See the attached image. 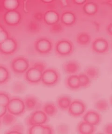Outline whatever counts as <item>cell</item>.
I'll list each match as a JSON object with an SVG mask.
<instances>
[{"label": "cell", "mask_w": 112, "mask_h": 134, "mask_svg": "<svg viewBox=\"0 0 112 134\" xmlns=\"http://www.w3.org/2000/svg\"><path fill=\"white\" fill-rule=\"evenodd\" d=\"M45 63L36 62L30 67H29L25 73V78L30 83H38L40 82L42 77V73L46 68Z\"/></svg>", "instance_id": "6da1fadb"}, {"label": "cell", "mask_w": 112, "mask_h": 134, "mask_svg": "<svg viewBox=\"0 0 112 134\" xmlns=\"http://www.w3.org/2000/svg\"><path fill=\"white\" fill-rule=\"evenodd\" d=\"M60 73L54 68H46L42 73L41 82L45 86L51 87L56 85L60 80Z\"/></svg>", "instance_id": "7a4b0ae2"}, {"label": "cell", "mask_w": 112, "mask_h": 134, "mask_svg": "<svg viewBox=\"0 0 112 134\" xmlns=\"http://www.w3.org/2000/svg\"><path fill=\"white\" fill-rule=\"evenodd\" d=\"M74 50V45L72 41L64 38L58 40L55 45V51L59 56L68 57Z\"/></svg>", "instance_id": "3957f363"}, {"label": "cell", "mask_w": 112, "mask_h": 134, "mask_svg": "<svg viewBox=\"0 0 112 134\" xmlns=\"http://www.w3.org/2000/svg\"><path fill=\"white\" fill-rule=\"evenodd\" d=\"M48 120V116L42 110L39 109L33 111L30 115L25 118V122L28 126L45 124Z\"/></svg>", "instance_id": "277c9868"}, {"label": "cell", "mask_w": 112, "mask_h": 134, "mask_svg": "<svg viewBox=\"0 0 112 134\" xmlns=\"http://www.w3.org/2000/svg\"><path fill=\"white\" fill-rule=\"evenodd\" d=\"M30 67L29 62L24 57L19 56L13 59L11 63V68L15 74H22L25 73Z\"/></svg>", "instance_id": "5b68a950"}, {"label": "cell", "mask_w": 112, "mask_h": 134, "mask_svg": "<svg viewBox=\"0 0 112 134\" xmlns=\"http://www.w3.org/2000/svg\"><path fill=\"white\" fill-rule=\"evenodd\" d=\"M6 107L8 112L15 116L21 115L25 110L24 101L17 97L11 99Z\"/></svg>", "instance_id": "8992f818"}, {"label": "cell", "mask_w": 112, "mask_h": 134, "mask_svg": "<svg viewBox=\"0 0 112 134\" xmlns=\"http://www.w3.org/2000/svg\"><path fill=\"white\" fill-rule=\"evenodd\" d=\"M87 108V105L83 100L75 99L72 100L67 110L72 116L79 117L85 113Z\"/></svg>", "instance_id": "52a82bcc"}, {"label": "cell", "mask_w": 112, "mask_h": 134, "mask_svg": "<svg viewBox=\"0 0 112 134\" xmlns=\"http://www.w3.org/2000/svg\"><path fill=\"white\" fill-rule=\"evenodd\" d=\"M91 49L94 52L103 54L108 52L109 49V43L105 38L97 37L91 42Z\"/></svg>", "instance_id": "ba28073f"}, {"label": "cell", "mask_w": 112, "mask_h": 134, "mask_svg": "<svg viewBox=\"0 0 112 134\" xmlns=\"http://www.w3.org/2000/svg\"><path fill=\"white\" fill-rule=\"evenodd\" d=\"M53 47V43L51 40L45 38L38 39L35 42V49L40 54H46L50 52Z\"/></svg>", "instance_id": "9c48e42d"}, {"label": "cell", "mask_w": 112, "mask_h": 134, "mask_svg": "<svg viewBox=\"0 0 112 134\" xmlns=\"http://www.w3.org/2000/svg\"><path fill=\"white\" fill-rule=\"evenodd\" d=\"M18 48L17 42L12 38L9 37L0 44V52L4 54H13Z\"/></svg>", "instance_id": "30bf717a"}, {"label": "cell", "mask_w": 112, "mask_h": 134, "mask_svg": "<svg viewBox=\"0 0 112 134\" xmlns=\"http://www.w3.org/2000/svg\"><path fill=\"white\" fill-rule=\"evenodd\" d=\"M25 110L28 111H35L40 109L42 106V103L39 99L34 96L26 97L23 100Z\"/></svg>", "instance_id": "8fae6325"}, {"label": "cell", "mask_w": 112, "mask_h": 134, "mask_svg": "<svg viewBox=\"0 0 112 134\" xmlns=\"http://www.w3.org/2000/svg\"><path fill=\"white\" fill-rule=\"evenodd\" d=\"M4 20L8 25L15 26L21 21V15L17 10L7 11L4 15Z\"/></svg>", "instance_id": "7c38bea8"}, {"label": "cell", "mask_w": 112, "mask_h": 134, "mask_svg": "<svg viewBox=\"0 0 112 134\" xmlns=\"http://www.w3.org/2000/svg\"><path fill=\"white\" fill-rule=\"evenodd\" d=\"M101 119V115L98 112L93 110H90L85 113L83 116V120L95 126L99 124Z\"/></svg>", "instance_id": "4fadbf2b"}, {"label": "cell", "mask_w": 112, "mask_h": 134, "mask_svg": "<svg viewBox=\"0 0 112 134\" xmlns=\"http://www.w3.org/2000/svg\"><path fill=\"white\" fill-rule=\"evenodd\" d=\"M53 131L52 128L45 124H38L30 127L28 134H51L54 133Z\"/></svg>", "instance_id": "5bb4252c"}, {"label": "cell", "mask_w": 112, "mask_h": 134, "mask_svg": "<svg viewBox=\"0 0 112 134\" xmlns=\"http://www.w3.org/2000/svg\"><path fill=\"white\" fill-rule=\"evenodd\" d=\"M63 69L68 75H76L81 69V66L78 62L70 60L63 63Z\"/></svg>", "instance_id": "9a60e30c"}, {"label": "cell", "mask_w": 112, "mask_h": 134, "mask_svg": "<svg viewBox=\"0 0 112 134\" xmlns=\"http://www.w3.org/2000/svg\"><path fill=\"white\" fill-rule=\"evenodd\" d=\"M44 20L47 25H54L60 21V15L57 11L49 10L47 11L44 15Z\"/></svg>", "instance_id": "2e32d148"}, {"label": "cell", "mask_w": 112, "mask_h": 134, "mask_svg": "<svg viewBox=\"0 0 112 134\" xmlns=\"http://www.w3.org/2000/svg\"><path fill=\"white\" fill-rule=\"evenodd\" d=\"M60 20L64 25L71 26L76 22V15L72 11H65L60 17Z\"/></svg>", "instance_id": "e0dca14e"}, {"label": "cell", "mask_w": 112, "mask_h": 134, "mask_svg": "<svg viewBox=\"0 0 112 134\" xmlns=\"http://www.w3.org/2000/svg\"><path fill=\"white\" fill-rule=\"evenodd\" d=\"M66 84L68 88L72 90H78L81 88L79 79L77 75H69L66 79Z\"/></svg>", "instance_id": "ac0fdd59"}, {"label": "cell", "mask_w": 112, "mask_h": 134, "mask_svg": "<svg viewBox=\"0 0 112 134\" xmlns=\"http://www.w3.org/2000/svg\"><path fill=\"white\" fill-rule=\"evenodd\" d=\"M41 110L48 117H54L58 113V107L57 105L52 102H47L43 104Z\"/></svg>", "instance_id": "d6986e66"}, {"label": "cell", "mask_w": 112, "mask_h": 134, "mask_svg": "<svg viewBox=\"0 0 112 134\" xmlns=\"http://www.w3.org/2000/svg\"><path fill=\"white\" fill-rule=\"evenodd\" d=\"M77 131L79 134H93L95 133V126L88 124L83 120L82 121L79 123L77 126Z\"/></svg>", "instance_id": "ffe728a7"}, {"label": "cell", "mask_w": 112, "mask_h": 134, "mask_svg": "<svg viewBox=\"0 0 112 134\" xmlns=\"http://www.w3.org/2000/svg\"><path fill=\"white\" fill-rule=\"evenodd\" d=\"M76 41L77 44L80 46L88 45L92 42L91 36L87 32H81L77 34Z\"/></svg>", "instance_id": "44dd1931"}, {"label": "cell", "mask_w": 112, "mask_h": 134, "mask_svg": "<svg viewBox=\"0 0 112 134\" xmlns=\"http://www.w3.org/2000/svg\"><path fill=\"white\" fill-rule=\"evenodd\" d=\"M99 9V7L97 3L93 2H87L83 7L84 12L90 16L95 15L98 12Z\"/></svg>", "instance_id": "7402d4cb"}, {"label": "cell", "mask_w": 112, "mask_h": 134, "mask_svg": "<svg viewBox=\"0 0 112 134\" xmlns=\"http://www.w3.org/2000/svg\"><path fill=\"white\" fill-rule=\"evenodd\" d=\"M72 101L69 96L66 95L61 96L57 100V106L58 108L62 110H67Z\"/></svg>", "instance_id": "603a6c76"}, {"label": "cell", "mask_w": 112, "mask_h": 134, "mask_svg": "<svg viewBox=\"0 0 112 134\" xmlns=\"http://www.w3.org/2000/svg\"><path fill=\"white\" fill-rule=\"evenodd\" d=\"M84 73L91 80H97L99 76V70L94 66H89L86 68Z\"/></svg>", "instance_id": "cb8c5ba5"}, {"label": "cell", "mask_w": 112, "mask_h": 134, "mask_svg": "<svg viewBox=\"0 0 112 134\" xmlns=\"http://www.w3.org/2000/svg\"><path fill=\"white\" fill-rule=\"evenodd\" d=\"M2 124L8 127H11L14 125L17 121V116L13 115V114L7 112L2 118Z\"/></svg>", "instance_id": "d4e9b609"}, {"label": "cell", "mask_w": 112, "mask_h": 134, "mask_svg": "<svg viewBox=\"0 0 112 134\" xmlns=\"http://www.w3.org/2000/svg\"><path fill=\"white\" fill-rule=\"evenodd\" d=\"M3 5L7 11L17 10L20 6V2L17 0H6L3 2Z\"/></svg>", "instance_id": "484cf974"}, {"label": "cell", "mask_w": 112, "mask_h": 134, "mask_svg": "<svg viewBox=\"0 0 112 134\" xmlns=\"http://www.w3.org/2000/svg\"><path fill=\"white\" fill-rule=\"evenodd\" d=\"M95 108L98 111L105 112L109 109V104L105 99H100L95 103Z\"/></svg>", "instance_id": "4316f807"}, {"label": "cell", "mask_w": 112, "mask_h": 134, "mask_svg": "<svg viewBox=\"0 0 112 134\" xmlns=\"http://www.w3.org/2000/svg\"><path fill=\"white\" fill-rule=\"evenodd\" d=\"M24 132V128L21 124H16L12 126L6 133L8 134H23Z\"/></svg>", "instance_id": "83f0119b"}, {"label": "cell", "mask_w": 112, "mask_h": 134, "mask_svg": "<svg viewBox=\"0 0 112 134\" xmlns=\"http://www.w3.org/2000/svg\"><path fill=\"white\" fill-rule=\"evenodd\" d=\"M9 73L4 66H0V84L4 83L9 80Z\"/></svg>", "instance_id": "f1b7e54d"}, {"label": "cell", "mask_w": 112, "mask_h": 134, "mask_svg": "<svg viewBox=\"0 0 112 134\" xmlns=\"http://www.w3.org/2000/svg\"><path fill=\"white\" fill-rule=\"evenodd\" d=\"M78 76L81 82V88H88L91 85V80L85 74H80L78 75Z\"/></svg>", "instance_id": "f546056e"}, {"label": "cell", "mask_w": 112, "mask_h": 134, "mask_svg": "<svg viewBox=\"0 0 112 134\" xmlns=\"http://www.w3.org/2000/svg\"><path fill=\"white\" fill-rule=\"evenodd\" d=\"M12 89L14 92L17 94H20L25 90L26 85L23 82L19 81L14 83Z\"/></svg>", "instance_id": "4dcf8cb0"}, {"label": "cell", "mask_w": 112, "mask_h": 134, "mask_svg": "<svg viewBox=\"0 0 112 134\" xmlns=\"http://www.w3.org/2000/svg\"><path fill=\"white\" fill-rule=\"evenodd\" d=\"M10 99L9 95L4 92L0 91V105L6 107Z\"/></svg>", "instance_id": "1f68e13d"}, {"label": "cell", "mask_w": 112, "mask_h": 134, "mask_svg": "<svg viewBox=\"0 0 112 134\" xmlns=\"http://www.w3.org/2000/svg\"><path fill=\"white\" fill-rule=\"evenodd\" d=\"M9 38V34L5 29L2 31L0 32V44Z\"/></svg>", "instance_id": "d6a6232c"}, {"label": "cell", "mask_w": 112, "mask_h": 134, "mask_svg": "<svg viewBox=\"0 0 112 134\" xmlns=\"http://www.w3.org/2000/svg\"><path fill=\"white\" fill-rule=\"evenodd\" d=\"M104 132L106 134H112V125L111 123H109L106 125L104 128Z\"/></svg>", "instance_id": "836d02e7"}, {"label": "cell", "mask_w": 112, "mask_h": 134, "mask_svg": "<svg viewBox=\"0 0 112 134\" xmlns=\"http://www.w3.org/2000/svg\"><path fill=\"white\" fill-rule=\"evenodd\" d=\"M68 130V128L67 126L65 125L59 126V127H58V131L60 133H67Z\"/></svg>", "instance_id": "e575fe53"}, {"label": "cell", "mask_w": 112, "mask_h": 134, "mask_svg": "<svg viewBox=\"0 0 112 134\" xmlns=\"http://www.w3.org/2000/svg\"><path fill=\"white\" fill-rule=\"evenodd\" d=\"M7 112V107L0 105V118H1Z\"/></svg>", "instance_id": "d590c367"}, {"label": "cell", "mask_w": 112, "mask_h": 134, "mask_svg": "<svg viewBox=\"0 0 112 134\" xmlns=\"http://www.w3.org/2000/svg\"><path fill=\"white\" fill-rule=\"evenodd\" d=\"M106 31L108 33V35L109 36H112V23H110L109 24H108L107 26H106Z\"/></svg>", "instance_id": "8d00e7d4"}, {"label": "cell", "mask_w": 112, "mask_h": 134, "mask_svg": "<svg viewBox=\"0 0 112 134\" xmlns=\"http://www.w3.org/2000/svg\"><path fill=\"white\" fill-rule=\"evenodd\" d=\"M74 3H75L76 4L78 5H82L86 3L87 2L86 0H77V1H73Z\"/></svg>", "instance_id": "74e56055"}, {"label": "cell", "mask_w": 112, "mask_h": 134, "mask_svg": "<svg viewBox=\"0 0 112 134\" xmlns=\"http://www.w3.org/2000/svg\"><path fill=\"white\" fill-rule=\"evenodd\" d=\"M60 2H61L62 5L63 7H65L68 6V1H60Z\"/></svg>", "instance_id": "f35d334b"}, {"label": "cell", "mask_w": 112, "mask_h": 134, "mask_svg": "<svg viewBox=\"0 0 112 134\" xmlns=\"http://www.w3.org/2000/svg\"><path fill=\"white\" fill-rule=\"evenodd\" d=\"M42 2H44L45 3H51V2H52L53 1H51V0H44L42 1Z\"/></svg>", "instance_id": "ab89813d"}, {"label": "cell", "mask_w": 112, "mask_h": 134, "mask_svg": "<svg viewBox=\"0 0 112 134\" xmlns=\"http://www.w3.org/2000/svg\"><path fill=\"white\" fill-rule=\"evenodd\" d=\"M4 30H5L2 27V26L1 25H0V32Z\"/></svg>", "instance_id": "60d3db41"}, {"label": "cell", "mask_w": 112, "mask_h": 134, "mask_svg": "<svg viewBox=\"0 0 112 134\" xmlns=\"http://www.w3.org/2000/svg\"><path fill=\"white\" fill-rule=\"evenodd\" d=\"M0 119H1V118H0ZM1 120L0 119V124H1Z\"/></svg>", "instance_id": "b9f144b4"}]
</instances>
